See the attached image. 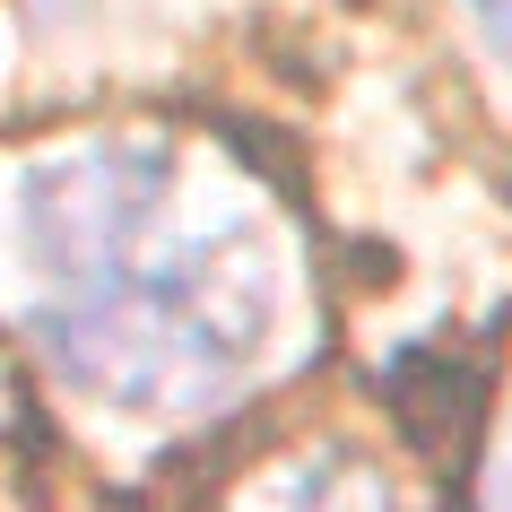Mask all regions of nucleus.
<instances>
[{
  "label": "nucleus",
  "instance_id": "7ed1b4c3",
  "mask_svg": "<svg viewBox=\"0 0 512 512\" xmlns=\"http://www.w3.org/2000/svg\"><path fill=\"white\" fill-rule=\"evenodd\" d=\"M44 9H53V0H44Z\"/></svg>",
  "mask_w": 512,
  "mask_h": 512
},
{
  "label": "nucleus",
  "instance_id": "f03ea898",
  "mask_svg": "<svg viewBox=\"0 0 512 512\" xmlns=\"http://www.w3.org/2000/svg\"><path fill=\"white\" fill-rule=\"evenodd\" d=\"M469 18H478V35H486V53L512 70V0H469Z\"/></svg>",
  "mask_w": 512,
  "mask_h": 512
},
{
  "label": "nucleus",
  "instance_id": "f257e3e1",
  "mask_svg": "<svg viewBox=\"0 0 512 512\" xmlns=\"http://www.w3.org/2000/svg\"><path fill=\"white\" fill-rule=\"evenodd\" d=\"M27 278L44 356L131 417L217 408L278 330L261 209L165 139H105L35 174Z\"/></svg>",
  "mask_w": 512,
  "mask_h": 512
}]
</instances>
